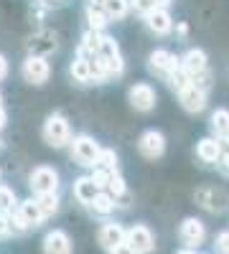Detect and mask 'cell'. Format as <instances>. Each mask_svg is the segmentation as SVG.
Here are the masks:
<instances>
[{
  "label": "cell",
  "instance_id": "1",
  "mask_svg": "<svg viewBox=\"0 0 229 254\" xmlns=\"http://www.w3.org/2000/svg\"><path fill=\"white\" fill-rule=\"evenodd\" d=\"M44 140L51 147H64L72 140V127H69L64 115L54 112V115L46 117V122H44Z\"/></svg>",
  "mask_w": 229,
  "mask_h": 254
},
{
  "label": "cell",
  "instance_id": "2",
  "mask_svg": "<svg viewBox=\"0 0 229 254\" xmlns=\"http://www.w3.org/2000/svg\"><path fill=\"white\" fill-rule=\"evenodd\" d=\"M99 153H102V147H99L97 140L89 137V135H79V137H74V142H72V155H74V160H76L79 165L94 168L97 160H99Z\"/></svg>",
  "mask_w": 229,
  "mask_h": 254
},
{
  "label": "cell",
  "instance_id": "3",
  "mask_svg": "<svg viewBox=\"0 0 229 254\" xmlns=\"http://www.w3.org/2000/svg\"><path fill=\"white\" fill-rule=\"evenodd\" d=\"M178 239L183 247H189V249H196L204 244L206 239V224L196 216H186L178 226Z\"/></svg>",
  "mask_w": 229,
  "mask_h": 254
},
{
  "label": "cell",
  "instance_id": "4",
  "mask_svg": "<svg viewBox=\"0 0 229 254\" xmlns=\"http://www.w3.org/2000/svg\"><path fill=\"white\" fill-rule=\"evenodd\" d=\"M97 56L107 64V71L110 76H120L125 71V64H122V56H120V46L112 36H102L99 41V49H97Z\"/></svg>",
  "mask_w": 229,
  "mask_h": 254
},
{
  "label": "cell",
  "instance_id": "5",
  "mask_svg": "<svg viewBox=\"0 0 229 254\" xmlns=\"http://www.w3.org/2000/svg\"><path fill=\"white\" fill-rule=\"evenodd\" d=\"M31 183V190L36 196H41V193H56L59 190V173L54 171V168H49V165H38V168H33V173H31V178H28Z\"/></svg>",
  "mask_w": 229,
  "mask_h": 254
},
{
  "label": "cell",
  "instance_id": "6",
  "mask_svg": "<svg viewBox=\"0 0 229 254\" xmlns=\"http://www.w3.org/2000/svg\"><path fill=\"white\" fill-rule=\"evenodd\" d=\"M148 66H151L153 74H158V76H163V79H168V76L181 66V59L173 56L171 51H165V49H155V51L148 56Z\"/></svg>",
  "mask_w": 229,
  "mask_h": 254
},
{
  "label": "cell",
  "instance_id": "7",
  "mask_svg": "<svg viewBox=\"0 0 229 254\" xmlns=\"http://www.w3.org/2000/svg\"><path fill=\"white\" fill-rule=\"evenodd\" d=\"M125 242H128L138 254H151L155 249V234L145 226V224H135L128 229V237H125Z\"/></svg>",
  "mask_w": 229,
  "mask_h": 254
},
{
  "label": "cell",
  "instance_id": "8",
  "mask_svg": "<svg viewBox=\"0 0 229 254\" xmlns=\"http://www.w3.org/2000/svg\"><path fill=\"white\" fill-rule=\"evenodd\" d=\"M20 74H23V79L28 84H36V87H41L49 74H51V66H49V61L44 56H28L23 61V66H20Z\"/></svg>",
  "mask_w": 229,
  "mask_h": 254
},
{
  "label": "cell",
  "instance_id": "9",
  "mask_svg": "<svg viewBox=\"0 0 229 254\" xmlns=\"http://www.w3.org/2000/svg\"><path fill=\"white\" fill-rule=\"evenodd\" d=\"M138 150L143 158H148V160H155L165 153V137L158 132V130H145L138 140Z\"/></svg>",
  "mask_w": 229,
  "mask_h": 254
},
{
  "label": "cell",
  "instance_id": "10",
  "mask_svg": "<svg viewBox=\"0 0 229 254\" xmlns=\"http://www.w3.org/2000/svg\"><path fill=\"white\" fill-rule=\"evenodd\" d=\"M128 99H130V104H133V110H138V112H151V110L155 107V89L151 87V84L140 81V84H135V87H130Z\"/></svg>",
  "mask_w": 229,
  "mask_h": 254
},
{
  "label": "cell",
  "instance_id": "11",
  "mask_svg": "<svg viewBox=\"0 0 229 254\" xmlns=\"http://www.w3.org/2000/svg\"><path fill=\"white\" fill-rule=\"evenodd\" d=\"M125 237H128V229H122L117 221H107V224H102L99 226V231H97V242L105 247L107 252L112 249V247H117V244H122L125 242Z\"/></svg>",
  "mask_w": 229,
  "mask_h": 254
},
{
  "label": "cell",
  "instance_id": "12",
  "mask_svg": "<svg viewBox=\"0 0 229 254\" xmlns=\"http://www.w3.org/2000/svg\"><path fill=\"white\" fill-rule=\"evenodd\" d=\"M178 99H181V107L186 112H201L206 107V92L199 89L196 84H189L186 89L178 92Z\"/></svg>",
  "mask_w": 229,
  "mask_h": 254
},
{
  "label": "cell",
  "instance_id": "13",
  "mask_svg": "<svg viewBox=\"0 0 229 254\" xmlns=\"http://www.w3.org/2000/svg\"><path fill=\"white\" fill-rule=\"evenodd\" d=\"M44 254H72V239L67 231L54 229L44 237Z\"/></svg>",
  "mask_w": 229,
  "mask_h": 254
},
{
  "label": "cell",
  "instance_id": "14",
  "mask_svg": "<svg viewBox=\"0 0 229 254\" xmlns=\"http://www.w3.org/2000/svg\"><path fill=\"white\" fill-rule=\"evenodd\" d=\"M145 23H148V28L155 36H165V33H171V28H173V18H171V13L165 8H153L148 15H145Z\"/></svg>",
  "mask_w": 229,
  "mask_h": 254
},
{
  "label": "cell",
  "instance_id": "15",
  "mask_svg": "<svg viewBox=\"0 0 229 254\" xmlns=\"http://www.w3.org/2000/svg\"><path fill=\"white\" fill-rule=\"evenodd\" d=\"M219 155H222V140H219V137H204V140H199V145H196V158H199L201 163L217 165Z\"/></svg>",
  "mask_w": 229,
  "mask_h": 254
},
{
  "label": "cell",
  "instance_id": "16",
  "mask_svg": "<svg viewBox=\"0 0 229 254\" xmlns=\"http://www.w3.org/2000/svg\"><path fill=\"white\" fill-rule=\"evenodd\" d=\"M181 69L189 74L191 79L201 71H206V54L201 49H189L183 56H181Z\"/></svg>",
  "mask_w": 229,
  "mask_h": 254
},
{
  "label": "cell",
  "instance_id": "17",
  "mask_svg": "<svg viewBox=\"0 0 229 254\" xmlns=\"http://www.w3.org/2000/svg\"><path fill=\"white\" fill-rule=\"evenodd\" d=\"M18 216H20V221H23V226L26 229H36L41 221H44L46 216L41 214V208H38V203L31 198V201H23V203H18Z\"/></svg>",
  "mask_w": 229,
  "mask_h": 254
},
{
  "label": "cell",
  "instance_id": "18",
  "mask_svg": "<svg viewBox=\"0 0 229 254\" xmlns=\"http://www.w3.org/2000/svg\"><path fill=\"white\" fill-rule=\"evenodd\" d=\"M97 193H99V188H97V183L92 181V176H81V178L74 181V198H76L79 203L89 206Z\"/></svg>",
  "mask_w": 229,
  "mask_h": 254
},
{
  "label": "cell",
  "instance_id": "19",
  "mask_svg": "<svg viewBox=\"0 0 229 254\" xmlns=\"http://www.w3.org/2000/svg\"><path fill=\"white\" fill-rule=\"evenodd\" d=\"M69 71H72V79H74V81H79V84H89V81H92V69H89V59H87L84 54H79V56H76V59L72 61Z\"/></svg>",
  "mask_w": 229,
  "mask_h": 254
},
{
  "label": "cell",
  "instance_id": "20",
  "mask_svg": "<svg viewBox=\"0 0 229 254\" xmlns=\"http://www.w3.org/2000/svg\"><path fill=\"white\" fill-rule=\"evenodd\" d=\"M115 206H117V201L107 193V190H99V193L92 198V203H89V208L94 211L97 216H110L115 211Z\"/></svg>",
  "mask_w": 229,
  "mask_h": 254
},
{
  "label": "cell",
  "instance_id": "21",
  "mask_svg": "<svg viewBox=\"0 0 229 254\" xmlns=\"http://www.w3.org/2000/svg\"><path fill=\"white\" fill-rule=\"evenodd\" d=\"M212 132H214V137H219V140L229 137V110L219 107V110L212 112Z\"/></svg>",
  "mask_w": 229,
  "mask_h": 254
},
{
  "label": "cell",
  "instance_id": "22",
  "mask_svg": "<svg viewBox=\"0 0 229 254\" xmlns=\"http://www.w3.org/2000/svg\"><path fill=\"white\" fill-rule=\"evenodd\" d=\"M130 10V0H107L105 3V13L110 20H122Z\"/></svg>",
  "mask_w": 229,
  "mask_h": 254
},
{
  "label": "cell",
  "instance_id": "23",
  "mask_svg": "<svg viewBox=\"0 0 229 254\" xmlns=\"http://www.w3.org/2000/svg\"><path fill=\"white\" fill-rule=\"evenodd\" d=\"M36 203H38L44 216H54L59 211V196L56 193H41V196H36Z\"/></svg>",
  "mask_w": 229,
  "mask_h": 254
},
{
  "label": "cell",
  "instance_id": "24",
  "mask_svg": "<svg viewBox=\"0 0 229 254\" xmlns=\"http://www.w3.org/2000/svg\"><path fill=\"white\" fill-rule=\"evenodd\" d=\"M87 20H89V28L92 31H102L107 23H110V18H107V13L102 10V8H87Z\"/></svg>",
  "mask_w": 229,
  "mask_h": 254
},
{
  "label": "cell",
  "instance_id": "25",
  "mask_svg": "<svg viewBox=\"0 0 229 254\" xmlns=\"http://www.w3.org/2000/svg\"><path fill=\"white\" fill-rule=\"evenodd\" d=\"M105 190H107V193H110L115 201H117V198H122L125 193H128V186H125V178L120 176V171H115V173H112V178H110V183H107V188H105Z\"/></svg>",
  "mask_w": 229,
  "mask_h": 254
},
{
  "label": "cell",
  "instance_id": "26",
  "mask_svg": "<svg viewBox=\"0 0 229 254\" xmlns=\"http://www.w3.org/2000/svg\"><path fill=\"white\" fill-rule=\"evenodd\" d=\"M13 206H15V193H13V188L0 186V211H3V214H8V211H13Z\"/></svg>",
  "mask_w": 229,
  "mask_h": 254
},
{
  "label": "cell",
  "instance_id": "27",
  "mask_svg": "<svg viewBox=\"0 0 229 254\" xmlns=\"http://www.w3.org/2000/svg\"><path fill=\"white\" fill-rule=\"evenodd\" d=\"M97 165L99 168H107V171H117V155H115V150H102Z\"/></svg>",
  "mask_w": 229,
  "mask_h": 254
},
{
  "label": "cell",
  "instance_id": "28",
  "mask_svg": "<svg viewBox=\"0 0 229 254\" xmlns=\"http://www.w3.org/2000/svg\"><path fill=\"white\" fill-rule=\"evenodd\" d=\"M214 252L217 254H229V229L219 231V234L214 237Z\"/></svg>",
  "mask_w": 229,
  "mask_h": 254
},
{
  "label": "cell",
  "instance_id": "29",
  "mask_svg": "<svg viewBox=\"0 0 229 254\" xmlns=\"http://www.w3.org/2000/svg\"><path fill=\"white\" fill-rule=\"evenodd\" d=\"M133 8H135L138 13H143V15H148V13L155 8V3H153V0H133Z\"/></svg>",
  "mask_w": 229,
  "mask_h": 254
},
{
  "label": "cell",
  "instance_id": "30",
  "mask_svg": "<svg viewBox=\"0 0 229 254\" xmlns=\"http://www.w3.org/2000/svg\"><path fill=\"white\" fill-rule=\"evenodd\" d=\"M110 254H138V252H135V249H133L128 242H122V244L112 247V249H110Z\"/></svg>",
  "mask_w": 229,
  "mask_h": 254
},
{
  "label": "cell",
  "instance_id": "31",
  "mask_svg": "<svg viewBox=\"0 0 229 254\" xmlns=\"http://www.w3.org/2000/svg\"><path fill=\"white\" fill-rule=\"evenodd\" d=\"M217 168H219L222 173H227V176H229V153H224V150H222V155H219V160H217Z\"/></svg>",
  "mask_w": 229,
  "mask_h": 254
},
{
  "label": "cell",
  "instance_id": "32",
  "mask_svg": "<svg viewBox=\"0 0 229 254\" xmlns=\"http://www.w3.org/2000/svg\"><path fill=\"white\" fill-rule=\"evenodd\" d=\"M5 74H8V61L5 56H0V79H5Z\"/></svg>",
  "mask_w": 229,
  "mask_h": 254
},
{
  "label": "cell",
  "instance_id": "33",
  "mask_svg": "<svg viewBox=\"0 0 229 254\" xmlns=\"http://www.w3.org/2000/svg\"><path fill=\"white\" fill-rule=\"evenodd\" d=\"M105 3H107V0H89L92 8H102V10H105Z\"/></svg>",
  "mask_w": 229,
  "mask_h": 254
},
{
  "label": "cell",
  "instance_id": "34",
  "mask_svg": "<svg viewBox=\"0 0 229 254\" xmlns=\"http://www.w3.org/2000/svg\"><path fill=\"white\" fill-rule=\"evenodd\" d=\"M153 3H155V8H168L173 0H153Z\"/></svg>",
  "mask_w": 229,
  "mask_h": 254
},
{
  "label": "cell",
  "instance_id": "35",
  "mask_svg": "<svg viewBox=\"0 0 229 254\" xmlns=\"http://www.w3.org/2000/svg\"><path fill=\"white\" fill-rule=\"evenodd\" d=\"M222 150H224V153H229V137H224V140H222Z\"/></svg>",
  "mask_w": 229,
  "mask_h": 254
},
{
  "label": "cell",
  "instance_id": "36",
  "mask_svg": "<svg viewBox=\"0 0 229 254\" xmlns=\"http://www.w3.org/2000/svg\"><path fill=\"white\" fill-rule=\"evenodd\" d=\"M176 254H196V252H194V249H189V247H183V249H178Z\"/></svg>",
  "mask_w": 229,
  "mask_h": 254
},
{
  "label": "cell",
  "instance_id": "37",
  "mask_svg": "<svg viewBox=\"0 0 229 254\" xmlns=\"http://www.w3.org/2000/svg\"><path fill=\"white\" fill-rule=\"evenodd\" d=\"M3 122H5V112H3V104H0V127H3Z\"/></svg>",
  "mask_w": 229,
  "mask_h": 254
},
{
  "label": "cell",
  "instance_id": "38",
  "mask_svg": "<svg viewBox=\"0 0 229 254\" xmlns=\"http://www.w3.org/2000/svg\"><path fill=\"white\" fill-rule=\"evenodd\" d=\"M0 104H3V97H0Z\"/></svg>",
  "mask_w": 229,
  "mask_h": 254
},
{
  "label": "cell",
  "instance_id": "39",
  "mask_svg": "<svg viewBox=\"0 0 229 254\" xmlns=\"http://www.w3.org/2000/svg\"><path fill=\"white\" fill-rule=\"evenodd\" d=\"M204 254H206V252H204Z\"/></svg>",
  "mask_w": 229,
  "mask_h": 254
}]
</instances>
